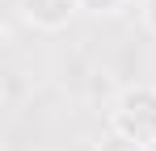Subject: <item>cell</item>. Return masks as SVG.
I'll return each instance as SVG.
<instances>
[{
    "instance_id": "cell-3",
    "label": "cell",
    "mask_w": 156,
    "mask_h": 151,
    "mask_svg": "<svg viewBox=\"0 0 156 151\" xmlns=\"http://www.w3.org/2000/svg\"><path fill=\"white\" fill-rule=\"evenodd\" d=\"M122 4H127V0H80V8L93 13V17H114Z\"/></svg>"
},
{
    "instance_id": "cell-4",
    "label": "cell",
    "mask_w": 156,
    "mask_h": 151,
    "mask_svg": "<svg viewBox=\"0 0 156 151\" xmlns=\"http://www.w3.org/2000/svg\"><path fill=\"white\" fill-rule=\"evenodd\" d=\"M139 21H144L148 34H156V0H144V4H139Z\"/></svg>"
},
{
    "instance_id": "cell-2",
    "label": "cell",
    "mask_w": 156,
    "mask_h": 151,
    "mask_svg": "<svg viewBox=\"0 0 156 151\" xmlns=\"http://www.w3.org/2000/svg\"><path fill=\"white\" fill-rule=\"evenodd\" d=\"M80 0H21V17H26L34 29H42V34H59V29H68V25L76 21Z\"/></svg>"
},
{
    "instance_id": "cell-1",
    "label": "cell",
    "mask_w": 156,
    "mask_h": 151,
    "mask_svg": "<svg viewBox=\"0 0 156 151\" xmlns=\"http://www.w3.org/2000/svg\"><path fill=\"white\" fill-rule=\"evenodd\" d=\"M110 130L131 151L156 147V84H127L110 105Z\"/></svg>"
}]
</instances>
